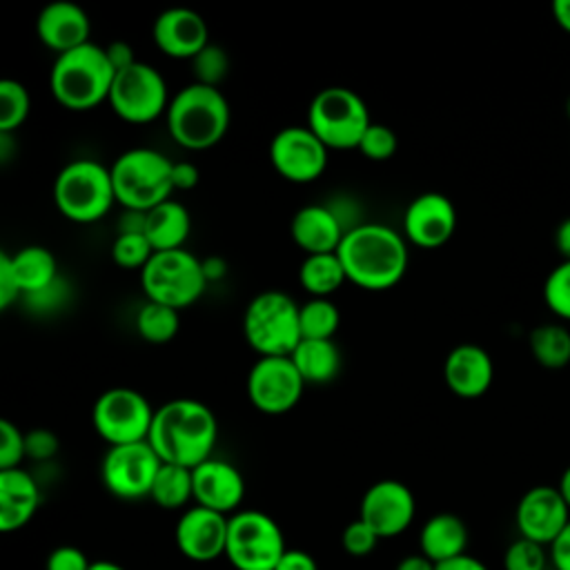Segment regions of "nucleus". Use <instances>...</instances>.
I'll return each instance as SVG.
<instances>
[{
	"label": "nucleus",
	"instance_id": "f257e3e1",
	"mask_svg": "<svg viewBox=\"0 0 570 570\" xmlns=\"http://www.w3.org/2000/svg\"><path fill=\"white\" fill-rule=\"evenodd\" d=\"M347 281L367 292H385L407 272V240L383 223H356L336 249Z\"/></svg>",
	"mask_w": 570,
	"mask_h": 570
},
{
	"label": "nucleus",
	"instance_id": "f03ea898",
	"mask_svg": "<svg viewBox=\"0 0 570 570\" xmlns=\"http://www.w3.org/2000/svg\"><path fill=\"white\" fill-rule=\"evenodd\" d=\"M147 441L163 463L194 470L214 456L218 421L203 401L189 396L171 399L156 410Z\"/></svg>",
	"mask_w": 570,
	"mask_h": 570
},
{
	"label": "nucleus",
	"instance_id": "7ed1b4c3",
	"mask_svg": "<svg viewBox=\"0 0 570 570\" xmlns=\"http://www.w3.org/2000/svg\"><path fill=\"white\" fill-rule=\"evenodd\" d=\"M229 102L218 87L185 85L171 96L165 120L174 142L189 151L216 147L229 129Z\"/></svg>",
	"mask_w": 570,
	"mask_h": 570
},
{
	"label": "nucleus",
	"instance_id": "20e7f679",
	"mask_svg": "<svg viewBox=\"0 0 570 570\" xmlns=\"http://www.w3.org/2000/svg\"><path fill=\"white\" fill-rule=\"evenodd\" d=\"M114 67L105 47L87 42L78 49L56 56L49 71V89L58 105L69 111H89L109 100Z\"/></svg>",
	"mask_w": 570,
	"mask_h": 570
},
{
	"label": "nucleus",
	"instance_id": "39448f33",
	"mask_svg": "<svg viewBox=\"0 0 570 570\" xmlns=\"http://www.w3.org/2000/svg\"><path fill=\"white\" fill-rule=\"evenodd\" d=\"M171 165L165 154L151 147H134L122 151L111 165V183L116 203L125 209L149 212L174 194Z\"/></svg>",
	"mask_w": 570,
	"mask_h": 570
},
{
	"label": "nucleus",
	"instance_id": "423d86ee",
	"mask_svg": "<svg viewBox=\"0 0 570 570\" xmlns=\"http://www.w3.org/2000/svg\"><path fill=\"white\" fill-rule=\"evenodd\" d=\"M53 203L71 223L100 220L116 203L109 167L91 158L67 163L53 180Z\"/></svg>",
	"mask_w": 570,
	"mask_h": 570
},
{
	"label": "nucleus",
	"instance_id": "0eeeda50",
	"mask_svg": "<svg viewBox=\"0 0 570 570\" xmlns=\"http://www.w3.org/2000/svg\"><path fill=\"white\" fill-rule=\"evenodd\" d=\"M301 305L285 292L256 294L243 312V336L258 356H289L301 343Z\"/></svg>",
	"mask_w": 570,
	"mask_h": 570
},
{
	"label": "nucleus",
	"instance_id": "6e6552de",
	"mask_svg": "<svg viewBox=\"0 0 570 570\" xmlns=\"http://www.w3.org/2000/svg\"><path fill=\"white\" fill-rule=\"evenodd\" d=\"M370 122L365 100L354 89L341 85L316 91L307 107V127L330 151L358 149Z\"/></svg>",
	"mask_w": 570,
	"mask_h": 570
},
{
	"label": "nucleus",
	"instance_id": "1a4fd4ad",
	"mask_svg": "<svg viewBox=\"0 0 570 570\" xmlns=\"http://www.w3.org/2000/svg\"><path fill=\"white\" fill-rule=\"evenodd\" d=\"M140 283L147 301L183 309L203 296L207 276L203 272V261L180 247L156 252L140 269Z\"/></svg>",
	"mask_w": 570,
	"mask_h": 570
},
{
	"label": "nucleus",
	"instance_id": "9d476101",
	"mask_svg": "<svg viewBox=\"0 0 570 570\" xmlns=\"http://www.w3.org/2000/svg\"><path fill=\"white\" fill-rule=\"evenodd\" d=\"M285 550V534L267 512L249 508L229 517L225 557L236 570H274Z\"/></svg>",
	"mask_w": 570,
	"mask_h": 570
},
{
	"label": "nucleus",
	"instance_id": "9b49d317",
	"mask_svg": "<svg viewBox=\"0 0 570 570\" xmlns=\"http://www.w3.org/2000/svg\"><path fill=\"white\" fill-rule=\"evenodd\" d=\"M156 410L147 396L134 387H109L105 390L91 410V423L98 436L111 445L138 443L149 439Z\"/></svg>",
	"mask_w": 570,
	"mask_h": 570
},
{
	"label": "nucleus",
	"instance_id": "f8f14e48",
	"mask_svg": "<svg viewBox=\"0 0 570 570\" xmlns=\"http://www.w3.org/2000/svg\"><path fill=\"white\" fill-rule=\"evenodd\" d=\"M169 91L163 73L147 65L136 62L122 71H116L109 91V107L114 114L131 125H147L167 114Z\"/></svg>",
	"mask_w": 570,
	"mask_h": 570
},
{
	"label": "nucleus",
	"instance_id": "ddd939ff",
	"mask_svg": "<svg viewBox=\"0 0 570 570\" xmlns=\"http://www.w3.org/2000/svg\"><path fill=\"white\" fill-rule=\"evenodd\" d=\"M163 461L149 441L107 448L100 463L102 485L118 499L149 497Z\"/></svg>",
	"mask_w": 570,
	"mask_h": 570
},
{
	"label": "nucleus",
	"instance_id": "4468645a",
	"mask_svg": "<svg viewBox=\"0 0 570 570\" xmlns=\"http://www.w3.org/2000/svg\"><path fill=\"white\" fill-rule=\"evenodd\" d=\"M330 149L307 125H287L269 142V163L274 171L296 185L314 183L327 167Z\"/></svg>",
	"mask_w": 570,
	"mask_h": 570
},
{
	"label": "nucleus",
	"instance_id": "2eb2a0df",
	"mask_svg": "<svg viewBox=\"0 0 570 570\" xmlns=\"http://www.w3.org/2000/svg\"><path fill=\"white\" fill-rule=\"evenodd\" d=\"M305 381L289 356H258L247 374L249 403L269 416L289 412L303 396Z\"/></svg>",
	"mask_w": 570,
	"mask_h": 570
},
{
	"label": "nucleus",
	"instance_id": "dca6fc26",
	"mask_svg": "<svg viewBox=\"0 0 570 570\" xmlns=\"http://www.w3.org/2000/svg\"><path fill=\"white\" fill-rule=\"evenodd\" d=\"M416 514V499L412 490L396 479H381L372 483L363 499L358 517L379 534V539L399 537L405 532Z\"/></svg>",
	"mask_w": 570,
	"mask_h": 570
},
{
	"label": "nucleus",
	"instance_id": "f3484780",
	"mask_svg": "<svg viewBox=\"0 0 570 570\" xmlns=\"http://www.w3.org/2000/svg\"><path fill=\"white\" fill-rule=\"evenodd\" d=\"M514 523L519 537L548 548L570 523V508L557 485H534L519 499Z\"/></svg>",
	"mask_w": 570,
	"mask_h": 570
},
{
	"label": "nucleus",
	"instance_id": "a211bd4d",
	"mask_svg": "<svg viewBox=\"0 0 570 570\" xmlns=\"http://www.w3.org/2000/svg\"><path fill=\"white\" fill-rule=\"evenodd\" d=\"M456 229L454 203L441 191H423L410 200L403 214V236L416 247L436 249Z\"/></svg>",
	"mask_w": 570,
	"mask_h": 570
},
{
	"label": "nucleus",
	"instance_id": "6ab92c4d",
	"mask_svg": "<svg viewBox=\"0 0 570 570\" xmlns=\"http://www.w3.org/2000/svg\"><path fill=\"white\" fill-rule=\"evenodd\" d=\"M227 523L229 517L194 503L176 521V548L185 559L196 563H207L225 557Z\"/></svg>",
	"mask_w": 570,
	"mask_h": 570
},
{
	"label": "nucleus",
	"instance_id": "aec40b11",
	"mask_svg": "<svg viewBox=\"0 0 570 570\" xmlns=\"http://www.w3.org/2000/svg\"><path fill=\"white\" fill-rule=\"evenodd\" d=\"M151 38L165 56L191 60L209 45V29L198 11L189 7H171L156 16Z\"/></svg>",
	"mask_w": 570,
	"mask_h": 570
},
{
	"label": "nucleus",
	"instance_id": "412c9836",
	"mask_svg": "<svg viewBox=\"0 0 570 570\" xmlns=\"http://www.w3.org/2000/svg\"><path fill=\"white\" fill-rule=\"evenodd\" d=\"M194 503L232 517L245 499V479L238 468L225 459H207L191 470Z\"/></svg>",
	"mask_w": 570,
	"mask_h": 570
},
{
	"label": "nucleus",
	"instance_id": "4be33fe9",
	"mask_svg": "<svg viewBox=\"0 0 570 570\" xmlns=\"http://www.w3.org/2000/svg\"><path fill=\"white\" fill-rule=\"evenodd\" d=\"M36 33L47 49L60 56L91 42V20L80 4L71 0H53L40 9Z\"/></svg>",
	"mask_w": 570,
	"mask_h": 570
},
{
	"label": "nucleus",
	"instance_id": "5701e85b",
	"mask_svg": "<svg viewBox=\"0 0 570 570\" xmlns=\"http://www.w3.org/2000/svg\"><path fill=\"white\" fill-rule=\"evenodd\" d=\"M443 379L454 396L479 399L492 385L494 365L481 345L461 343L448 352L443 363Z\"/></svg>",
	"mask_w": 570,
	"mask_h": 570
},
{
	"label": "nucleus",
	"instance_id": "b1692460",
	"mask_svg": "<svg viewBox=\"0 0 570 570\" xmlns=\"http://www.w3.org/2000/svg\"><path fill=\"white\" fill-rule=\"evenodd\" d=\"M347 227L330 205H303L296 209L289 223V234L296 247L307 254H330L336 252Z\"/></svg>",
	"mask_w": 570,
	"mask_h": 570
},
{
	"label": "nucleus",
	"instance_id": "393cba45",
	"mask_svg": "<svg viewBox=\"0 0 570 570\" xmlns=\"http://www.w3.org/2000/svg\"><path fill=\"white\" fill-rule=\"evenodd\" d=\"M40 505V485L22 468L0 470V532L24 528Z\"/></svg>",
	"mask_w": 570,
	"mask_h": 570
},
{
	"label": "nucleus",
	"instance_id": "a878e982",
	"mask_svg": "<svg viewBox=\"0 0 570 570\" xmlns=\"http://www.w3.org/2000/svg\"><path fill=\"white\" fill-rule=\"evenodd\" d=\"M468 539V525L461 517L452 512H436L421 525L419 552L430 561L441 563L465 554Z\"/></svg>",
	"mask_w": 570,
	"mask_h": 570
},
{
	"label": "nucleus",
	"instance_id": "bb28decb",
	"mask_svg": "<svg viewBox=\"0 0 570 570\" xmlns=\"http://www.w3.org/2000/svg\"><path fill=\"white\" fill-rule=\"evenodd\" d=\"M191 232V216L183 203L167 198L145 212V236L156 252L180 249Z\"/></svg>",
	"mask_w": 570,
	"mask_h": 570
},
{
	"label": "nucleus",
	"instance_id": "cd10ccee",
	"mask_svg": "<svg viewBox=\"0 0 570 570\" xmlns=\"http://www.w3.org/2000/svg\"><path fill=\"white\" fill-rule=\"evenodd\" d=\"M289 358L305 383H330L341 372V350L334 338H301Z\"/></svg>",
	"mask_w": 570,
	"mask_h": 570
},
{
	"label": "nucleus",
	"instance_id": "c85d7f7f",
	"mask_svg": "<svg viewBox=\"0 0 570 570\" xmlns=\"http://www.w3.org/2000/svg\"><path fill=\"white\" fill-rule=\"evenodd\" d=\"M11 261L20 281L22 298L47 289L60 278L58 258L45 245H24L16 254H11Z\"/></svg>",
	"mask_w": 570,
	"mask_h": 570
},
{
	"label": "nucleus",
	"instance_id": "c756f323",
	"mask_svg": "<svg viewBox=\"0 0 570 570\" xmlns=\"http://www.w3.org/2000/svg\"><path fill=\"white\" fill-rule=\"evenodd\" d=\"M298 283L309 298H330L347 283V274L336 252L307 254L298 267Z\"/></svg>",
	"mask_w": 570,
	"mask_h": 570
},
{
	"label": "nucleus",
	"instance_id": "7c9ffc66",
	"mask_svg": "<svg viewBox=\"0 0 570 570\" xmlns=\"http://www.w3.org/2000/svg\"><path fill=\"white\" fill-rule=\"evenodd\" d=\"M149 499L165 510L185 508L189 501H194L191 470L174 463H163L154 479Z\"/></svg>",
	"mask_w": 570,
	"mask_h": 570
},
{
	"label": "nucleus",
	"instance_id": "2f4dec72",
	"mask_svg": "<svg viewBox=\"0 0 570 570\" xmlns=\"http://www.w3.org/2000/svg\"><path fill=\"white\" fill-rule=\"evenodd\" d=\"M534 361L548 370H561L570 363V332L559 323L537 325L528 336Z\"/></svg>",
	"mask_w": 570,
	"mask_h": 570
},
{
	"label": "nucleus",
	"instance_id": "473e14b6",
	"mask_svg": "<svg viewBox=\"0 0 570 570\" xmlns=\"http://www.w3.org/2000/svg\"><path fill=\"white\" fill-rule=\"evenodd\" d=\"M180 330V309L147 301L136 314V332L151 345H165L176 338Z\"/></svg>",
	"mask_w": 570,
	"mask_h": 570
},
{
	"label": "nucleus",
	"instance_id": "72a5a7b5",
	"mask_svg": "<svg viewBox=\"0 0 570 570\" xmlns=\"http://www.w3.org/2000/svg\"><path fill=\"white\" fill-rule=\"evenodd\" d=\"M301 338H334L341 325V309L332 298H307L301 303Z\"/></svg>",
	"mask_w": 570,
	"mask_h": 570
},
{
	"label": "nucleus",
	"instance_id": "f704fd0d",
	"mask_svg": "<svg viewBox=\"0 0 570 570\" xmlns=\"http://www.w3.org/2000/svg\"><path fill=\"white\" fill-rule=\"evenodd\" d=\"M31 98L20 80H0V134H13L20 129L29 116Z\"/></svg>",
	"mask_w": 570,
	"mask_h": 570
},
{
	"label": "nucleus",
	"instance_id": "c9c22d12",
	"mask_svg": "<svg viewBox=\"0 0 570 570\" xmlns=\"http://www.w3.org/2000/svg\"><path fill=\"white\" fill-rule=\"evenodd\" d=\"M156 254L145 234H116L111 243V261L120 269H142Z\"/></svg>",
	"mask_w": 570,
	"mask_h": 570
},
{
	"label": "nucleus",
	"instance_id": "e433bc0d",
	"mask_svg": "<svg viewBox=\"0 0 570 570\" xmlns=\"http://www.w3.org/2000/svg\"><path fill=\"white\" fill-rule=\"evenodd\" d=\"M189 62H191V71H194V82L207 85V87H218L220 80L229 71L227 51L220 45H214V42H209Z\"/></svg>",
	"mask_w": 570,
	"mask_h": 570
},
{
	"label": "nucleus",
	"instance_id": "4c0bfd02",
	"mask_svg": "<svg viewBox=\"0 0 570 570\" xmlns=\"http://www.w3.org/2000/svg\"><path fill=\"white\" fill-rule=\"evenodd\" d=\"M548 563V548L523 537L514 539L503 552V570H546Z\"/></svg>",
	"mask_w": 570,
	"mask_h": 570
},
{
	"label": "nucleus",
	"instance_id": "58836bf2",
	"mask_svg": "<svg viewBox=\"0 0 570 570\" xmlns=\"http://www.w3.org/2000/svg\"><path fill=\"white\" fill-rule=\"evenodd\" d=\"M543 301L554 316L570 321V261H561L548 274L543 283Z\"/></svg>",
	"mask_w": 570,
	"mask_h": 570
},
{
	"label": "nucleus",
	"instance_id": "ea45409f",
	"mask_svg": "<svg viewBox=\"0 0 570 570\" xmlns=\"http://www.w3.org/2000/svg\"><path fill=\"white\" fill-rule=\"evenodd\" d=\"M396 147H399L396 134L387 125L374 122V120L370 122V127L365 129V134L358 142V151L374 163L390 160L396 154Z\"/></svg>",
	"mask_w": 570,
	"mask_h": 570
},
{
	"label": "nucleus",
	"instance_id": "a19ab883",
	"mask_svg": "<svg viewBox=\"0 0 570 570\" xmlns=\"http://www.w3.org/2000/svg\"><path fill=\"white\" fill-rule=\"evenodd\" d=\"M24 452V432L9 419H0V470L20 468Z\"/></svg>",
	"mask_w": 570,
	"mask_h": 570
},
{
	"label": "nucleus",
	"instance_id": "79ce46f5",
	"mask_svg": "<svg viewBox=\"0 0 570 570\" xmlns=\"http://www.w3.org/2000/svg\"><path fill=\"white\" fill-rule=\"evenodd\" d=\"M379 534L361 519L356 517L354 521H350L341 534V543H343V550L352 557H365L370 554L376 546H379Z\"/></svg>",
	"mask_w": 570,
	"mask_h": 570
},
{
	"label": "nucleus",
	"instance_id": "37998d69",
	"mask_svg": "<svg viewBox=\"0 0 570 570\" xmlns=\"http://www.w3.org/2000/svg\"><path fill=\"white\" fill-rule=\"evenodd\" d=\"M24 452L31 461H49L58 452V436L47 428H36L24 432Z\"/></svg>",
	"mask_w": 570,
	"mask_h": 570
},
{
	"label": "nucleus",
	"instance_id": "c03bdc74",
	"mask_svg": "<svg viewBox=\"0 0 570 570\" xmlns=\"http://www.w3.org/2000/svg\"><path fill=\"white\" fill-rule=\"evenodd\" d=\"M91 561L76 546H58L49 552L45 561V570H89Z\"/></svg>",
	"mask_w": 570,
	"mask_h": 570
},
{
	"label": "nucleus",
	"instance_id": "a18cd8bd",
	"mask_svg": "<svg viewBox=\"0 0 570 570\" xmlns=\"http://www.w3.org/2000/svg\"><path fill=\"white\" fill-rule=\"evenodd\" d=\"M22 298L20 281L13 269V261L9 252H0V309H9L13 303Z\"/></svg>",
	"mask_w": 570,
	"mask_h": 570
},
{
	"label": "nucleus",
	"instance_id": "49530a36",
	"mask_svg": "<svg viewBox=\"0 0 570 570\" xmlns=\"http://www.w3.org/2000/svg\"><path fill=\"white\" fill-rule=\"evenodd\" d=\"M67 298V287H65V281L58 278L53 285H49L47 289L42 292H36V294H29L24 296V303L33 309V312H51L56 307H60Z\"/></svg>",
	"mask_w": 570,
	"mask_h": 570
},
{
	"label": "nucleus",
	"instance_id": "de8ad7c7",
	"mask_svg": "<svg viewBox=\"0 0 570 570\" xmlns=\"http://www.w3.org/2000/svg\"><path fill=\"white\" fill-rule=\"evenodd\" d=\"M200 180V171L194 163L189 160H174L171 165V183H174V191H189L198 185Z\"/></svg>",
	"mask_w": 570,
	"mask_h": 570
},
{
	"label": "nucleus",
	"instance_id": "09e8293b",
	"mask_svg": "<svg viewBox=\"0 0 570 570\" xmlns=\"http://www.w3.org/2000/svg\"><path fill=\"white\" fill-rule=\"evenodd\" d=\"M548 554H550V563L554 570H570V523L548 546Z\"/></svg>",
	"mask_w": 570,
	"mask_h": 570
},
{
	"label": "nucleus",
	"instance_id": "8fccbe9b",
	"mask_svg": "<svg viewBox=\"0 0 570 570\" xmlns=\"http://www.w3.org/2000/svg\"><path fill=\"white\" fill-rule=\"evenodd\" d=\"M274 570H318L316 559L298 548H287Z\"/></svg>",
	"mask_w": 570,
	"mask_h": 570
},
{
	"label": "nucleus",
	"instance_id": "3c124183",
	"mask_svg": "<svg viewBox=\"0 0 570 570\" xmlns=\"http://www.w3.org/2000/svg\"><path fill=\"white\" fill-rule=\"evenodd\" d=\"M105 53H107V58H109L114 71H122V69H127V67H131V65L138 62L136 56H134L131 45L125 42V40H114V42H109V45L105 47Z\"/></svg>",
	"mask_w": 570,
	"mask_h": 570
},
{
	"label": "nucleus",
	"instance_id": "603ef678",
	"mask_svg": "<svg viewBox=\"0 0 570 570\" xmlns=\"http://www.w3.org/2000/svg\"><path fill=\"white\" fill-rule=\"evenodd\" d=\"M436 570H490V568L481 559H476V557L465 552L461 557H454V559L436 563Z\"/></svg>",
	"mask_w": 570,
	"mask_h": 570
},
{
	"label": "nucleus",
	"instance_id": "864d4df0",
	"mask_svg": "<svg viewBox=\"0 0 570 570\" xmlns=\"http://www.w3.org/2000/svg\"><path fill=\"white\" fill-rule=\"evenodd\" d=\"M394 570H436V563L430 561L425 554L416 552V554H405Z\"/></svg>",
	"mask_w": 570,
	"mask_h": 570
},
{
	"label": "nucleus",
	"instance_id": "5fc2aeb1",
	"mask_svg": "<svg viewBox=\"0 0 570 570\" xmlns=\"http://www.w3.org/2000/svg\"><path fill=\"white\" fill-rule=\"evenodd\" d=\"M554 245L563 261H570V216L563 218L554 232Z\"/></svg>",
	"mask_w": 570,
	"mask_h": 570
},
{
	"label": "nucleus",
	"instance_id": "6e6d98bb",
	"mask_svg": "<svg viewBox=\"0 0 570 570\" xmlns=\"http://www.w3.org/2000/svg\"><path fill=\"white\" fill-rule=\"evenodd\" d=\"M552 16L557 24L570 33V0H554L552 4Z\"/></svg>",
	"mask_w": 570,
	"mask_h": 570
},
{
	"label": "nucleus",
	"instance_id": "4d7b16f0",
	"mask_svg": "<svg viewBox=\"0 0 570 570\" xmlns=\"http://www.w3.org/2000/svg\"><path fill=\"white\" fill-rule=\"evenodd\" d=\"M203 272L209 278H220L225 274V263L220 258H205L203 261Z\"/></svg>",
	"mask_w": 570,
	"mask_h": 570
},
{
	"label": "nucleus",
	"instance_id": "13d9d810",
	"mask_svg": "<svg viewBox=\"0 0 570 570\" xmlns=\"http://www.w3.org/2000/svg\"><path fill=\"white\" fill-rule=\"evenodd\" d=\"M559 492H561V497H563V501L568 503V508H570V465L561 472V479H559Z\"/></svg>",
	"mask_w": 570,
	"mask_h": 570
},
{
	"label": "nucleus",
	"instance_id": "bf43d9fd",
	"mask_svg": "<svg viewBox=\"0 0 570 570\" xmlns=\"http://www.w3.org/2000/svg\"><path fill=\"white\" fill-rule=\"evenodd\" d=\"M89 570H127V568L116 561H109V559H96V561H91Z\"/></svg>",
	"mask_w": 570,
	"mask_h": 570
},
{
	"label": "nucleus",
	"instance_id": "052dcab7",
	"mask_svg": "<svg viewBox=\"0 0 570 570\" xmlns=\"http://www.w3.org/2000/svg\"><path fill=\"white\" fill-rule=\"evenodd\" d=\"M566 111H568V118H570V98H568V105H566Z\"/></svg>",
	"mask_w": 570,
	"mask_h": 570
}]
</instances>
